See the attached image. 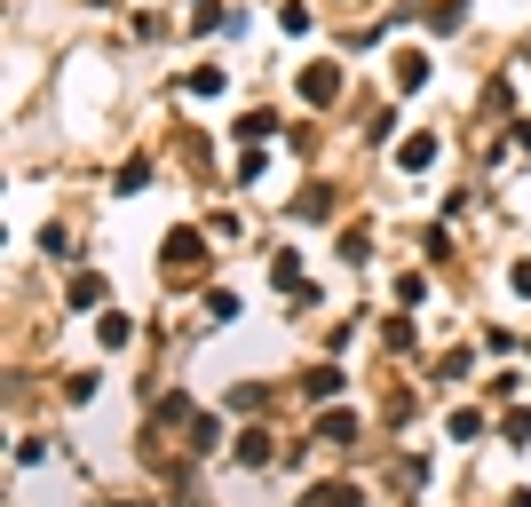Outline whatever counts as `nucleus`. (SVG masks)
<instances>
[{
  "mask_svg": "<svg viewBox=\"0 0 531 507\" xmlns=\"http://www.w3.org/2000/svg\"><path fill=\"white\" fill-rule=\"evenodd\" d=\"M48 460V436H16V468H40Z\"/></svg>",
  "mask_w": 531,
  "mask_h": 507,
  "instance_id": "obj_17",
  "label": "nucleus"
},
{
  "mask_svg": "<svg viewBox=\"0 0 531 507\" xmlns=\"http://www.w3.org/2000/svg\"><path fill=\"white\" fill-rule=\"evenodd\" d=\"M294 214H310V222H318V214H333V191H325V183H310V191H302V206H294Z\"/></svg>",
  "mask_w": 531,
  "mask_h": 507,
  "instance_id": "obj_15",
  "label": "nucleus"
},
{
  "mask_svg": "<svg viewBox=\"0 0 531 507\" xmlns=\"http://www.w3.org/2000/svg\"><path fill=\"white\" fill-rule=\"evenodd\" d=\"M428 72H436V64H428L421 48H405V56H397V88H428Z\"/></svg>",
  "mask_w": 531,
  "mask_h": 507,
  "instance_id": "obj_5",
  "label": "nucleus"
},
{
  "mask_svg": "<svg viewBox=\"0 0 531 507\" xmlns=\"http://www.w3.org/2000/svg\"><path fill=\"white\" fill-rule=\"evenodd\" d=\"M302 397H310V405L341 397V365H310V373H302Z\"/></svg>",
  "mask_w": 531,
  "mask_h": 507,
  "instance_id": "obj_3",
  "label": "nucleus"
},
{
  "mask_svg": "<svg viewBox=\"0 0 531 507\" xmlns=\"http://www.w3.org/2000/svg\"><path fill=\"white\" fill-rule=\"evenodd\" d=\"M397 167H405V175L436 167V135H405V143H397Z\"/></svg>",
  "mask_w": 531,
  "mask_h": 507,
  "instance_id": "obj_2",
  "label": "nucleus"
},
{
  "mask_svg": "<svg viewBox=\"0 0 531 507\" xmlns=\"http://www.w3.org/2000/svg\"><path fill=\"white\" fill-rule=\"evenodd\" d=\"M460 16H468L460 0H436V8H428V24H436V32H460Z\"/></svg>",
  "mask_w": 531,
  "mask_h": 507,
  "instance_id": "obj_16",
  "label": "nucleus"
},
{
  "mask_svg": "<svg viewBox=\"0 0 531 507\" xmlns=\"http://www.w3.org/2000/svg\"><path fill=\"white\" fill-rule=\"evenodd\" d=\"M262 135H278V119H270V111H246V119H238V143H262Z\"/></svg>",
  "mask_w": 531,
  "mask_h": 507,
  "instance_id": "obj_11",
  "label": "nucleus"
},
{
  "mask_svg": "<svg viewBox=\"0 0 531 507\" xmlns=\"http://www.w3.org/2000/svg\"><path fill=\"white\" fill-rule=\"evenodd\" d=\"M508 507H531V492H516V500H508Z\"/></svg>",
  "mask_w": 531,
  "mask_h": 507,
  "instance_id": "obj_20",
  "label": "nucleus"
},
{
  "mask_svg": "<svg viewBox=\"0 0 531 507\" xmlns=\"http://www.w3.org/2000/svg\"><path fill=\"white\" fill-rule=\"evenodd\" d=\"M104 302V278H96V270H80V278H72V309H96Z\"/></svg>",
  "mask_w": 531,
  "mask_h": 507,
  "instance_id": "obj_10",
  "label": "nucleus"
},
{
  "mask_svg": "<svg viewBox=\"0 0 531 507\" xmlns=\"http://www.w3.org/2000/svg\"><path fill=\"white\" fill-rule=\"evenodd\" d=\"M508 286H516V294H531V262H516V270H508Z\"/></svg>",
  "mask_w": 531,
  "mask_h": 507,
  "instance_id": "obj_19",
  "label": "nucleus"
},
{
  "mask_svg": "<svg viewBox=\"0 0 531 507\" xmlns=\"http://www.w3.org/2000/svg\"><path fill=\"white\" fill-rule=\"evenodd\" d=\"M318 436H325V444H357V412H325Z\"/></svg>",
  "mask_w": 531,
  "mask_h": 507,
  "instance_id": "obj_9",
  "label": "nucleus"
},
{
  "mask_svg": "<svg viewBox=\"0 0 531 507\" xmlns=\"http://www.w3.org/2000/svg\"><path fill=\"white\" fill-rule=\"evenodd\" d=\"M302 507H357V492H349V484H310Z\"/></svg>",
  "mask_w": 531,
  "mask_h": 507,
  "instance_id": "obj_8",
  "label": "nucleus"
},
{
  "mask_svg": "<svg viewBox=\"0 0 531 507\" xmlns=\"http://www.w3.org/2000/svg\"><path fill=\"white\" fill-rule=\"evenodd\" d=\"M238 468H270V436H262V428L238 436Z\"/></svg>",
  "mask_w": 531,
  "mask_h": 507,
  "instance_id": "obj_7",
  "label": "nucleus"
},
{
  "mask_svg": "<svg viewBox=\"0 0 531 507\" xmlns=\"http://www.w3.org/2000/svg\"><path fill=\"white\" fill-rule=\"evenodd\" d=\"M183 88H191V96H222V64H199V72H191Z\"/></svg>",
  "mask_w": 531,
  "mask_h": 507,
  "instance_id": "obj_13",
  "label": "nucleus"
},
{
  "mask_svg": "<svg viewBox=\"0 0 531 507\" xmlns=\"http://www.w3.org/2000/svg\"><path fill=\"white\" fill-rule=\"evenodd\" d=\"M500 436H508V444H531V412H508V420H500Z\"/></svg>",
  "mask_w": 531,
  "mask_h": 507,
  "instance_id": "obj_18",
  "label": "nucleus"
},
{
  "mask_svg": "<svg viewBox=\"0 0 531 507\" xmlns=\"http://www.w3.org/2000/svg\"><path fill=\"white\" fill-rule=\"evenodd\" d=\"M302 96L333 103V96H341V64H310V72H302Z\"/></svg>",
  "mask_w": 531,
  "mask_h": 507,
  "instance_id": "obj_1",
  "label": "nucleus"
},
{
  "mask_svg": "<svg viewBox=\"0 0 531 507\" xmlns=\"http://www.w3.org/2000/svg\"><path fill=\"white\" fill-rule=\"evenodd\" d=\"M143 183H151V159H127V167H119V199H135Z\"/></svg>",
  "mask_w": 531,
  "mask_h": 507,
  "instance_id": "obj_12",
  "label": "nucleus"
},
{
  "mask_svg": "<svg viewBox=\"0 0 531 507\" xmlns=\"http://www.w3.org/2000/svg\"><path fill=\"white\" fill-rule=\"evenodd\" d=\"M444 428H452V444H484V412H476V405H460Z\"/></svg>",
  "mask_w": 531,
  "mask_h": 507,
  "instance_id": "obj_4",
  "label": "nucleus"
},
{
  "mask_svg": "<svg viewBox=\"0 0 531 507\" xmlns=\"http://www.w3.org/2000/svg\"><path fill=\"white\" fill-rule=\"evenodd\" d=\"M167 262L191 270V262H199V230H167Z\"/></svg>",
  "mask_w": 531,
  "mask_h": 507,
  "instance_id": "obj_6",
  "label": "nucleus"
},
{
  "mask_svg": "<svg viewBox=\"0 0 531 507\" xmlns=\"http://www.w3.org/2000/svg\"><path fill=\"white\" fill-rule=\"evenodd\" d=\"M397 302H405V309L428 302V278H421V270H405V278H397Z\"/></svg>",
  "mask_w": 531,
  "mask_h": 507,
  "instance_id": "obj_14",
  "label": "nucleus"
},
{
  "mask_svg": "<svg viewBox=\"0 0 531 507\" xmlns=\"http://www.w3.org/2000/svg\"><path fill=\"white\" fill-rule=\"evenodd\" d=\"M119 507H135V500H119Z\"/></svg>",
  "mask_w": 531,
  "mask_h": 507,
  "instance_id": "obj_21",
  "label": "nucleus"
}]
</instances>
